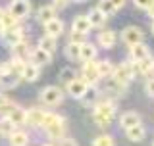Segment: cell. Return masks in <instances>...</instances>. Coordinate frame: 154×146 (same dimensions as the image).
<instances>
[{
  "label": "cell",
  "mask_w": 154,
  "mask_h": 146,
  "mask_svg": "<svg viewBox=\"0 0 154 146\" xmlns=\"http://www.w3.org/2000/svg\"><path fill=\"white\" fill-rule=\"evenodd\" d=\"M116 115V104L112 100H98L94 104V110H93V121L94 125H98L100 129H106L110 127Z\"/></svg>",
  "instance_id": "cell-1"
},
{
  "label": "cell",
  "mask_w": 154,
  "mask_h": 146,
  "mask_svg": "<svg viewBox=\"0 0 154 146\" xmlns=\"http://www.w3.org/2000/svg\"><path fill=\"white\" fill-rule=\"evenodd\" d=\"M42 127H45L48 137L54 138V140L64 138V135H66V121H64L62 115H58V114H48L46 111L45 121H42Z\"/></svg>",
  "instance_id": "cell-2"
},
{
  "label": "cell",
  "mask_w": 154,
  "mask_h": 146,
  "mask_svg": "<svg viewBox=\"0 0 154 146\" xmlns=\"http://www.w3.org/2000/svg\"><path fill=\"white\" fill-rule=\"evenodd\" d=\"M38 100L41 104H46V106H60L64 102V90L60 87H45L38 94Z\"/></svg>",
  "instance_id": "cell-3"
},
{
  "label": "cell",
  "mask_w": 154,
  "mask_h": 146,
  "mask_svg": "<svg viewBox=\"0 0 154 146\" xmlns=\"http://www.w3.org/2000/svg\"><path fill=\"white\" fill-rule=\"evenodd\" d=\"M112 77H114L118 83H122L123 87H127L129 83L133 81V77H135V71H133L131 62H125V64H119L118 67H114Z\"/></svg>",
  "instance_id": "cell-4"
},
{
  "label": "cell",
  "mask_w": 154,
  "mask_h": 146,
  "mask_svg": "<svg viewBox=\"0 0 154 146\" xmlns=\"http://www.w3.org/2000/svg\"><path fill=\"white\" fill-rule=\"evenodd\" d=\"M66 89H67V94H69L71 98L81 100L85 96V92L89 90V85H87V81L83 77H73V79L66 85Z\"/></svg>",
  "instance_id": "cell-5"
},
{
  "label": "cell",
  "mask_w": 154,
  "mask_h": 146,
  "mask_svg": "<svg viewBox=\"0 0 154 146\" xmlns=\"http://www.w3.org/2000/svg\"><path fill=\"white\" fill-rule=\"evenodd\" d=\"M8 12L17 21H21V19H25L31 14V4H29V0H12L10 6H8Z\"/></svg>",
  "instance_id": "cell-6"
},
{
  "label": "cell",
  "mask_w": 154,
  "mask_h": 146,
  "mask_svg": "<svg viewBox=\"0 0 154 146\" xmlns=\"http://www.w3.org/2000/svg\"><path fill=\"white\" fill-rule=\"evenodd\" d=\"M143 38H144V33L139 27H135V25H129V27H125L122 31V41L129 48L135 46V44H139V42H143Z\"/></svg>",
  "instance_id": "cell-7"
},
{
  "label": "cell",
  "mask_w": 154,
  "mask_h": 146,
  "mask_svg": "<svg viewBox=\"0 0 154 146\" xmlns=\"http://www.w3.org/2000/svg\"><path fill=\"white\" fill-rule=\"evenodd\" d=\"M81 77L87 81V85H96V83L100 81V73H98V65H96L94 60L91 62H85L83 69H81Z\"/></svg>",
  "instance_id": "cell-8"
},
{
  "label": "cell",
  "mask_w": 154,
  "mask_h": 146,
  "mask_svg": "<svg viewBox=\"0 0 154 146\" xmlns=\"http://www.w3.org/2000/svg\"><path fill=\"white\" fill-rule=\"evenodd\" d=\"M133 65V71L135 75H144V77H154V58H148V60H143V62H131Z\"/></svg>",
  "instance_id": "cell-9"
},
{
  "label": "cell",
  "mask_w": 154,
  "mask_h": 146,
  "mask_svg": "<svg viewBox=\"0 0 154 146\" xmlns=\"http://www.w3.org/2000/svg\"><path fill=\"white\" fill-rule=\"evenodd\" d=\"M45 33L48 37H54V38H58L60 35H64V19L52 17L50 21H46L45 23Z\"/></svg>",
  "instance_id": "cell-10"
},
{
  "label": "cell",
  "mask_w": 154,
  "mask_h": 146,
  "mask_svg": "<svg viewBox=\"0 0 154 146\" xmlns=\"http://www.w3.org/2000/svg\"><path fill=\"white\" fill-rule=\"evenodd\" d=\"M129 56H131V62H143V60H148L150 56V50H148L146 44H143V42H139V44H135L129 48Z\"/></svg>",
  "instance_id": "cell-11"
},
{
  "label": "cell",
  "mask_w": 154,
  "mask_h": 146,
  "mask_svg": "<svg viewBox=\"0 0 154 146\" xmlns=\"http://www.w3.org/2000/svg\"><path fill=\"white\" fill-rule=\"evenodd\" d=\"M52 62V54H48L46 50H42V48H35V50L31 52V64H35L37 67H42V65H48Z\"/></svg>",
  "instance_id": "cell-12"
},
{
  "label": "cell",
  "mask_w": 154,
  "mask_h": 146,
  "mask_svg": "<svg viewBox=\"0 0 154 146\" xmlns=\"http://www.w3.org/2000/svg\"><path fill=\"white\" fill-rule=\"evenodd\" d=\"M135 125H141V115L137 114V111H125L122 114V117H119V127L122 129H131Z\"/></svg>",
  "instance_id": "cell-13"
},
{
  "label": "cell",
  "mask_w": 154,
  "mask_h": 146,
  "mask_svg": "<svg viewBox=\"0 0 154 146\" xmlns=\"http://www.w3.org/2000/svg\"><path fill=\"white\" fill-rule=\"evenodd\" d=\"M10 48H12V56L17 58V60H27V58H31V52H33L27 41H21L17 44L10 46Z\"/></svg>",
  "instance_id": "cell-14"
},
{
  "label": "cell",
  "mask_w": 154,
  "mask_h": 146,
  "mask_svg": "<svg viewBox=\"0 0 154 146\" xmlns=\"http://www.w3.org/2000/svg\"><path fill=\"white\" fill-rule=\"evenodd\" d=\"M2 41H4V44H8V46H14V44H17V42H21L23 41V29L17 27V29L4 31L2 33Z\"/></svg>",
  "instance_id": "cell-15"
},
{
  "label": "cell",
  "mask_w": 154,
  "mask_h": 146,
  "mask_svg": "<svg viewBox=\"0 0 154 146\" xmlns=\"http://www.w3.org/2000/svg\"><path fill=\"white\" fill-rule=\"evenodd\" d=\"M45 115H46L45 110H41V108H31V110H27V123L31 125V127H42Z\"/></svg>",
  "instance_id": "cell-16"
},
{
  "label": "cell",
  "mask_w": 154,
  "mask_h": 146,
  "mask_svg": "<svg viewBox=\"0 0 154 146\" xmlns=\"http://www.w3.org/2000/svg\"><path fill=\"white\" fill-rule=\"evenodd\" d=\"M96 42H98L102 48H114V44H116V33L112 31V29L100 31L98 37H96Z\"/></svg>",
  "instance_id": "cell-17"
},
{
  "label": "cell",
  "mask_w": 154,
  "mask_h": 146,
  "mask_svg": "<svg viewBox=\"0 0 154 146\" xmlns=\"http://www.w3.org/2000/svg\"><path fill=\"white\" fill-rule=\"evenodd\" d=\"M6 117H10L16 125H25L27 123V110L19 108V106H14V108L6 114Z\"/></svg>",
  "instance_id": "cell-18"
},
{
  "label": "cell",
  "mask_w": 154,
  "mask_h": 146,
  "mask_svg": "<svg viewBox=\"0 0 154 146\" xmlns=\"http://www.w3.org/2000/svg\"><path fill=\"white\" fill-rule=\"evenodd\" d=\"M87 17H89V21H91V25H93V29H98V27H104V25H106V16L100 12L98 8H93L89 14H87Z\"/></svg>",
  "instance_id": "cell-19"
},
{
  "label": "cell",
  "mask_w": 154,
  "mask_h": 146,
  "mask_svg": "<svg viewBox=\"0 0 154 146\" xmlns=\"http://www.w3.org/2000/svg\"><path fill=\"white\" fill-rule=\"evenodd\" d=\"M38 77H41V67H37L35 64H27L25 71L21 73V79L27 81V83H35Z\"/></svg>",
  "instance_id": "cell-20"
},
{
  "label": "cell",
  "mask_w": 154,
  "mask_h": 146,
  "mask_svg": "<svg viewBox=\"0 0 154 146\" xmlns=\"http://www.w3.org/2000/svg\"><path fill=\"white\" fill-rule=\"evenodd\" d=\"M91 29H93V25H91L87 16H75L73 17V31H79V33H85L87 35Z\"/></svg>",
  "instance_id": "cell-21"
},
{
  "label": "cell",
  "mask_w": 154,
  "mask_h": 146,
  "mask_svg": "<svg viewBox=\"0 0 154 146\" xmlns=\"http://www.w3.org/2000/svg\"><path fill=\"white\" fill-rule=\"evenodd\" d=\"M125 133H127V138L131 140V142H141V140L146 137V129L143 127V123L135 125V127H131V129H127Z\"/></svg>",
  "instance_id": "cell-22"
},
{
  "label": "cell",
  "mask_w": 154,
  "mask_h": 146,
  "mask_svg": "<svg viewBox=\"0 0 154 146\" xmlns=\"http://www.w3.org/2000/svg\"><path fill=\"white\" fill-rule=\"evenodd\" d=\"M66 58L69 62H81V44H75V42H69L64 50Z\"/></svg>",
  "instance_id": "cell-23"
},
{
  "label": "cell",
  "mask_w": 154,
  "mask_h": 146,
  "mask_svg": "<svg viewBox=\"0 0 154 146\" xmlns=\"http://www.w3.org/2000/svg\"><path fill=\"white\" fill-rule=\"evenodd\" d=\"M52 17H56V8L54 6H42L41 10L37 12V19L45 25L46 21H50Z\"/></svg>",
  "instance_id": "cell-24"
},
{
  "label": "cell",
  "mask_w": 154,
  "mask_h": 146,
  "mask_svg": "<svg viewBox=\"0 0 154 146\" xmlns=\"http://www.w3.org/2000/svg\"><path fill=\"white\" fill-rule=\"evenodd\" d=\"M16 127L17 125L10 117H2L0 119V137H10V135H14L16 133Z\"/></svg>",
  "instance_id": "cell-25"
},
{
  "label": "cell",
  "mask_w": 154,
  "mask_h": 146,
  "mask_svg": "<svg viewBox=\"0 0 154 146\" xmlns=\"http://www.w3.org/2000/svg\"><path fill=\"white\" fill-rule=\"evenodd\" d=\"M96 58V46L91 42H83L81 44V62H91Z\"/></svg>",
  "instance_id": "cell-26"
},
{
  "label": "cell",
  "mask_w": 154,
  "mask_h": 146,
  "mask_svg": "<svg viewBox=\"0 0 154 146\" xmlns=\"http://www.w3.org/2000/svg\"><path fill=\"white\" fill-rule=\"evenodd\" d=\"M8 140H10V146H27L29 144V137L23 131H16L14 135L8 137Z\"/></svg>",
  "instance_id": "cell-27"
},
{
  "label": "cell",
  "mask_w": 154,
  "mask_h": 146,
  "mask_svg": "<svg viewBox=\"0 0 154 146\" xmlns=\"http://www.w3.org/2000/svg\"><path fill=\"white\" fill-rule=\"evenodd\" d=\"M19 81V75H16L14 71L6 73V75H0V85L4 87V89H14V87L17 85Z\"/></svg>",
  "instance_id": "cell-28"
},
{
  "label": "cell",
  "mask_w": 154,
  "mask_h": 146,
  "mask_svg": "<svg viewBox=\"0 0 154 146\" xmlns=\"http://www.w3.org/2000/svg\"><path fill=\"white\" fill-rule=\"evenodd\" d=\"M38 48H42V50H46L48 54H54L56 52V38L54 37H48V35H45L38 41Z\"/></svg>",
  "instance_id": "cell-29"
},
{
  "label": "cell",
  "mask_w": 154,
  "mask_h": 146,
  "mask_svg": "<svg viewBox=\"0 0 154 146\" xmlns=\"http://www.w3.org/2000/svg\"><path fill=\"white\" fill-rule=\"evenodd\" d=\"M96 8H98L100 12L104 14V16H114V14L118 12V8L114 6V2H112V0H100Z\"/></svg>",
  "instance_id": "cell-30"
},
{
  "label": "cell",
  "mask_w": 154,
  "mask_h": 146,
  "mask_svg": "<svg viewBox=\"0 0 154 146\" xmlns=\"http://www.w3.org/2000/svg\"><path fill=\"white\" fill-rule=\"evenodd\" d=\"M96 65H98V73H100V77H112V73H114V65H112V62L102 60V62H96Z\"/></svg>",
  "instance_id": "cell-31"
},
{
  "label": "cell",
  "mask_w": 154,
  "mask_h": 146,
  "mask_svg": "<svg viewBox=\"0 0 154 146\" xmlns=\"http://www.w3.org/2000/svg\"><path fill=\"white\" fill-rule=\"evenodd\" d=\"M25 65H27V62L25 60H17V58H12V62H10V69L19 77H21V73L25 71Z\"/></svg>",
  "instance_id": "cell-32"
},
{
  "label": "cell",
  "mask_w": 154,
  "mask_h": 146,
  "mask_svg": "<svg viewBox=\"0 0 154 146\" xmlns=\"http://www.w3.org/2000/svg\"><path fill=\"white\" fill-rule=\"evenodd\" d=\"M96 98H98V92H96L94 89H89V90L85 92V96L81 98V102H83V106H93V104L98 102Z\"/></svg>",
  "instance_id": "cell-33"
},
{
  "label": "cell",
  "mask_w": 154,
  "mask_h": 146,
  "mask_svg": "<svg viewBox=\"0 0 154 146\" xmlns=\"http://www.w3.org/2000/svg\"><path fill=\"white\" fill-rule=\"evenodd\" d=\"M93 146H116V140L110 135H100L93 140Z\"/></svg>",
  "instance_id": "cell-34"
},
{
  "label": "cell",
  "mask_w": 154,
  "mask_h": 146,
  "mask_svg": "<svg viewBox=\"0 0 154 146\" xmlns=\"http://www.w3.org/2000/svg\"><path fill=\"white\" fill-rule=\"evenodd\" d=\"M14 106H16V104H14V102H12V100H10V98H8V96H4V94H0V114H8V111H10V110H12V108H14Z\"/></svg>",
  "instance_id": "cell-35"
},
{
  "label": "cell",
  "mask_w": 154,
  "mask_h": 146,
  "mask_svg": "<svg viewBox=\"0 0 154 146\" xmlns=\"http://www.w3.org/2000/svg\"><path fill=\"white\" fill-rule=\"evenodd\" d=\"M85 38H87V35H85V33L71 31V35H69V42H75V44H83V42H87Z\"/></svg>",
  "instance_id": "cell-36"
},
{
  "label": "cell",
  "mask_w": 154,
  "mask_h": 146,
  "mask_svg": "<svg viewBox=\"0 0 154 146\" xmlns=\"http://www.w3.org/2000/svg\"><path fill=\"white\" fill-rule=\"evenodd\" d=\"M73 77H75V75H73V71H71L69 67H67V69H62V71H60V77H58V79H60L62 83H66V85H67V83L73 79Z\"/></svg>",
  "instance_id": "cell-37"
},
{
  "label": "cell",
  "mask_w": 154,
  "mask_h": 146,
  "mask_svg": "<svg viewBox=\"0 0 154 146\" xmlns=\"http://www.w3.org/2000/svg\"><path fill=\"white\" fill-rule=\"evenodd\" d=\"M152 2H154V0H133V4L137 8H141V10H148L152 6Z\"/></svg>",
  "instance_id": "cell-38"
},
{
  "label": "cell",
  "mask_w": 154,
  "mask_h": 146,
  "mask_svg": "<svg viewBox=\"0 0 154 146\" xmlns=\"http://www.w3.org/2000/svg\"><path fill=\"white\" fill-rule=\"evenodd\" d=\"M144 92H146L150 98H154V77L146 81V85H144Z\"/></svg>",
  "instance_id": "cell-39"
},
{
  "label": "cell",
  "mask_w": 154,
  "mask_h": 146,
  "mask_svg": "<svg viewBox=\"0 0 154 146\" xmlns=\"http://www.w3.org/2000/svg\"><path fill=\"white\" fill-rule=\"evenodd\" d=\"M58 146H79V144H77V140H73L71 137H64V138H60V144Z\"/></svg>",
  "instance_id": "cell-40"
},
{
  "label": "cell",
  "mask_w": 154,
  "mask_h": 146,
  "mask_svg": "<svg viewBox=\"0 0 154 146\" xmlns=\"http://www.w3.org/2000/svg\"><path fill=\"white\" fill-rule=\"evenodd\" d=\"M56 10H60V8H64V6H67V0H54V4H52Z\"/></svg>",
  "instance_id": "cell-41"
},
{
  "label": "cell",
  "mask_w": 154,
  "mask_h": 146,
  "mask_svg": "<svg viewBox=\"0 0 154 146\" xmlns=\"http://www.w3.org/2000/svg\"><path fill=\"white\" fill-rule=\"evenodd\" d=\"M112 2H114V6H116V8H118V10L125 6V0H112Z\"/></svg>",
  "instance_id": "cell-42"
},
{
  "label": "cell",
  "mask_w": 154,
  "mask_h": 146,
  "mask_svg": "<svg viewBox=\"0 0 154 146\" xmlns=\"http://www.w3.org/2000/svg\"><path fill=\"white\" fill-rule=\"evenodd\" d=\"M4 14H6V10H4V8H0V35L4 33V29H2V17H4Z\"/></svg>",
  "instance_id": "cell-43"
},
{
  "label": "cell",
  "mask_w": 154,
  "mask_h": 146,
  "mask_svg": "<svg viewBox=\"0 0 154 146\" xmlns=\"http://www.w3.org/2000/svg\"><path fill=\"white\" fill-rule=\"evenodd\" d=\"M148 16H150V17L154 19V2H152V6H150V8H148Z\"/></svg>",
  "instance_id": "cell-44"
},
{
  "label": "cell",
  "mask_w": 154,
  "mask_h": 146,
  "mask_svg": "<svg viewBox=\"0 0 154 146\" xmlns=\"http://www.w3.org/2000/svg\"><path fill=\"white\" fill-rule=\"evenodd\" d=\"M150 29H152V35H154V19H152V25H150Z\"/></svg>",
  "instance_id": "cell-45"
},
{
  "label": "cell",
  "mask_w": 154,
  "mask_h": 146,
  "mask_svg": "<svg viewBox=\"0 0 154 146\" xmlns=\"http://www.w3.org/2000/svg\"><path fill=\"white\" fill-rule=\"evenodd\" d=\"M75 2H85V0H75Z\"/></svg>",
  "instance_id": "cell-46"
},
{
  "label": "cell",
  "mask_w": 154,
  "mask_h": 146,
  "mask_svg": "<svg viewBox=\"0 0 154 146\" xmlns=\"http://www.w3.org/2000/svg\"><path fill=\"white\" fill-rule=\"evenodd\" d=\"M42 146H52V144H42Z\"/></svg>",
  "instance_id": "cell-47"
},
{
  "label": "cell",
  "mask_w": 154,
  "mask_h": 146,
  "mask_svg": "<svg viewBox=\"0 0 154 146\" xmlns=\"http://www.w3.org/2000/svg\"><path fill=\"white\" fill-rule=\"evenodd\" d=\"M152 146H154V144H152Z\"/></svg>",
  "instance_id": "cell-48"
}]
</instances>
